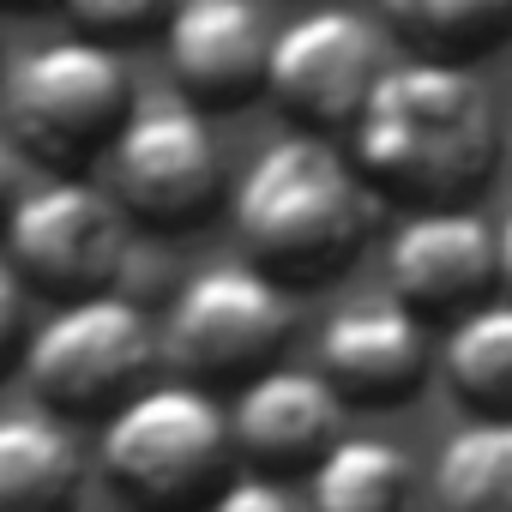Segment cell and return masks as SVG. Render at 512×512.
<instances>
[{"label":"cell","mask_w":512,"mask_h":512,"mask_svg":"<svg viewBox=\"0 0 512 512\" xmlns=\"http://www.w3.org/2000/svg\"><path fill=\"white\" fill-rule=\"evenodd\" d=\"M350 163L374 199L470 205L500 169V115L470 67L392 61L350 127Z\"/></svg>","instance_id":"cell-1"},{"label":"cell","mask_w":512,"mask_h":512,"mask_svg":"<svg viewBox=\"0 0 512 512\" xmlns=\"http://www.w3.org/2000/svg\"><path fill=\"white\" fill-rule=\"evenodd\" d=\"M374 229V193L356 175L350 151L314 133H284L247 163L235 187V235L247 266L284 290L332 284L356 266Z\"/></svg>","instance_id":"cell-2"},{"label":"cell","mask_w":512,"mask_h":512,"mask_svg":"<svg viewBox=\"0 0 512 512\" xmlns=\"http://www.w3.org/2000/svg\"><path fill=\"white\" fill-rule=\"evenodd\" d=\"M97 464L127 512H205V500L235 476L229 410L217 392L187 380L145 386L103 416Z\"/></svg>","instance_id":"cell-3"},{"label":"cell","mask_w":512,"mask_h":512,"mask_svg":"<svg viewBox=\"0 0 512 512\" xmlns=\"http://www.w3.org/2000/svg\"><path fill=\"white\" fill-rule=\"evenodd\" d=\"M0 109H7V145H19L55 175H85L115 151L139 103L127 61L109 43L61 37L49 49H31L7 73Z\"/></svg>","instance_id":"cell-4"},{"label":"cell","mask_w":512,"mask_h":512,"mask_svg":"<svg viewBox=\"0 0 512 512\" xmlns=\"http://www.w3.org/2000/svg\"><path fill=\"white\" fill-rule=\"evenodd\" d=\"M296 326V302L284 284H272L260 266L247 260H223L193 272L175 302L169 320L157 332V356L175 368V380L217 392V386H247L260 380L266 368L284 362Z\"/></svg>","instance_id":"cell-5"},{"label":"cell","mask_w":512,"mask_h":512,"mask_svg":"<svg viewBox=\"0 0 512 512\" xmlns=\"http://www.w3.org/2000/svg\"><path fill=\"white\" fill-rule=\"evenodd\" d=\"M157 362L163 356L145 308L115 290L61 302L25 338V356H19L25 386L49 416H109L151 386Z\"/></svg>","instance_id":"cell-6"},{"label":"cell","mask_w":512,"mask_h":512,"mask_svg":"<svg viewBox=\"0 0 512 512\" xmlns=\"http://www.w3.org/2000/svg\"><path fill=\"white\" fill-rule=\"evenodd\" d=\"M386 31L350 7H314L302 19H290L284 31H272V55H266V97L278 103V115L296 133L332 139L350 133L362 103L374 97L380 73H386Z\"/></svg>","instance_id":"cell-7"},{"label":"cell","mask_w":512,"mask_h":512,"mask_svg":"<svg viewBox=\"0 0 512 512\" xmlns=\"http://www.w3.org/2000/svg\"><path fill=\"white\" fill-rule=\"evenodd\" d=\"M103 163H109V199L127 211V223H145L157 235L205 223L223 199V151L193 103L133 109Z\"/></svg>","instance_id":"cell-8"},{"label":"cell","mask_w":512,"mask_h":512,"mask_svg":"<svg viewBox=\"0 0 512 512\" xmlns=\"http://www.w3.org/2000/svg\"><path fill=\"white\" fill-rule=\"evenodd\" d=\"M7 266L19 284H43L55 296H103L115 290L127 266V211L109 199V187H91L85 175H55L37 193H19L7 217Z\"/></svg>","instance_id":"cell-9"},{"label":"cell","mask_w":512,"mask_h":512,"mask_svg":"<svg viewBox=\"0 0 512 512\" xmlns=\"http://www.w3.org/2000/svg\"><path fill=\"white\" fill-rule=\"evenodd\" d=\"M500 290V253L494 223L470 205L410 211L386 241V296L404 302L422 326L464 320L470 308L494 302Z\"/></svg>","instance_id":"cell-10"},{"label":"cell","mask_w":512,"mask_h":512,"mask_svg":"<svg viewBox=\"0 0 512 512\" xmlns=\"http://www.w3.org/2000/svg\"><path fill=\"white\" fill-rule=\"evenodd\" d=\"M428 368H434V338L392 296L350 302L320 326L314 374L338 392V404H362V410L404 404V398H416Z\"/></svg>","instance_id":"cell-11"},{"label":"cell","mask_w":512,"mask_h":512,"mask_svg":"<svg viewBox=\"0 0 512 512\" xmlns=\"http://www.w3.org/2000/svg\"><path fill=\"white\" fill-rule=\"evenodd\" d=\"M266 55L272 31L253 0H175L163 25L169 79L199 115L247 109L253 97H266Z\"/></svg>","instance_id":"cell-12"},{"label":"cell","mask_w":512,"mask_h":512,"mask_svg":"<svg viewBox=\"0 0 512 512\" xmlns=\"http://www.w3.org/2000/svg\"><path fill=\"white\" fill-rule=\"evenodd\" d=\"M338 422H344L338 392L314 368H290V362L247 380L229 410L235 458H247L253 476H290V470L308 476L338 440Z\"/></svg>","instance_id":"cell-13"},{"label":"cell","mask_w":512,"mask_h":512,"mask_svg":"<svg viewBox=\"0 0 512 512\" xmlns=\"http://www.w3.org/2000/svg\"><path fill=\"white\" fill-rule=\"evenodd\" d=\"M85 458L61 416L7 410L0 416V512H67L79 494Z\"/></svg>","instance_id":"cell-14"},{"label":"cell","mask_w":512,"mask_h":512,"mask_svg":"<svg viewBox=\"0 0 512 512\" xmlns=\"http://www.w3.org/2000/svg\"><path fill=\"white\" fill-rule=\"evenodd\" d=\"M380 25L416 61L476 67L512 43V0H380Z\"/></svg>","instance_id":"cell-15"},{"label":"cell","mask_w":512,"mask_h":512,"mask_svg":"<svg viewBox=\"0 0 512 512\" xmlns=\"http://www.w3.org/2000/svg\"><path fill=\"white\" fill-rule=\"evenodd\" d=\"M440 374L470 422L512 416V302H482L440 338Z\"/></svg>","instance_id":"cell-16"},{"label":"cell","mask_w":512,"mask_h":512,"mask_svg":"<svg viewBox=\"0 0 512 512\" xmlns=\"http://www.w3.org/2000/svg\"><path fill=\"white\" fill-rule=\"evenodd\" d=\"M410 458L392 440L338 434L308 470V512H410Z\"/></svg>","instance_id":"cell-17"},{"label":"cell","mask_w":512,"mask_h":512,"mask_svg":"<svg viewBox=\"0 0 512 512\" xmlns=\"http://www.w3.org/2000/svg\"><path fill=\"white\" fill-rule=\"evenodd\" d=\"M440 512H512V416L464 422L434 464Z\"/></svg>","instance_id":"cell-18"},{"label":"cell","mask_w":512,"mask_h":512,"mask_svg":"<svg viewBox=\"0 0 512 512\" xmlns=\"http://www.w3.org/2000/svg\"><path fill=\"white\" fill-rule=\"evenodd\" d=\"M61 13L73 25V37H91V43H127L139 31H163L175 0H61Z\"/></svg>","instance_id":"cell-19"},{"label":"cell","mask_w":512,"mask_h":512,"mask_svg":"<svg viewBox=\"0 0 512 512\" xmlns=\"http://www.w3.org/2000/svg\"><path fill=\"white\" fill-rule=\"evenodd\" d=\"M205 512H308V506H302L278 476H253V470H247V476H229V482L205 500Z\"/></svg>","instance_id":"cell-20"},{"label":"cell","mask_w":512,"mask_h":512,"mask_svg":"<svg viewBox=\"0 0 512 512\" xmlns=\"http://www.w3.org/2000/svg\"><path fill=\"white\" fill-rule=\"evenodd\" d=\"M25 284H19V272L0 260V374H7L19 356H25Z\"/></svg>","instance_id":"cell-21"},{"label":"cell","mask_w":512,"mask_h":512,"mask_svg":"<svg viewBox=\"0 0 512 512\" xmlns=\"http://www.w3.org/2000/svg\"><path fill=\"white\" fill-rule=\"evenodd\" d=\"M13 205H19V163H13V151H7V139H0V229H7V217H13Z\"/></svg>","instance_id":"cell-22"},{"label":"cell","mask_w":512,"mask_h":512,"mask_svg":"<svg viewBox=\"0 0 512 512\" xmlns=\"http://www.w3.org/2000/svg\"><path fill=\"white\" fill-rule=\"evenodd\" d=\"M494 253H500V290H506V302H512V211L494 223Z\"/></svg>","instance_id":"cell-23"},{"label":"cell","mask_w":512,"mask_h":512,"mask_svg":"<svg viewBox=\"0 0 512 512\" xmlns=\"http://www.w3.org/2000/svg\"><path fill=\"white\" fill-rule=\"evenodd\" d=\"M61 0H0V13H49Z\"/></svg>","instance_id":"cell-24"},{"label":"cell","mask_w":512,"mask_h":512,"mask_svg":"<svg viewBox=\"0 0 512 512\" xmlns=\"http://www.w3.org/2000/svg\"><path fill=\"white\" fill-rule=\"evenodd\" d=\"M500 169H506V175H512V115H506V121H500Z\"/></svg>","instance_id":"cell-25"}]
</instances>
